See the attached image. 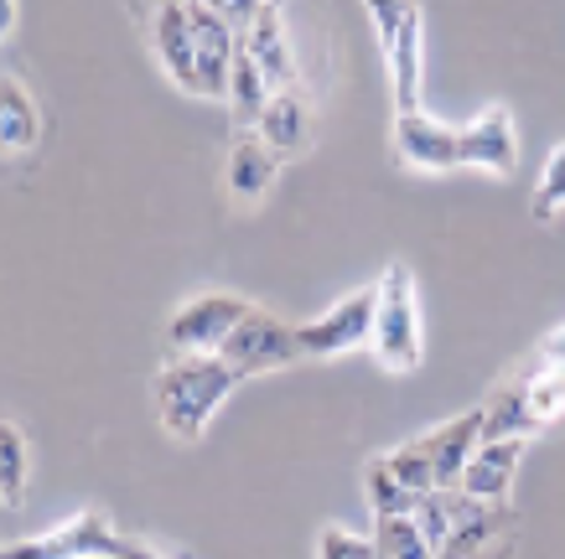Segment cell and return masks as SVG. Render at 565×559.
<instances>
[{"label": "cell", "mask_w": 565, "mask_h": 559, "mask_svg": "<svg viewBox=\"0 0 565 559\" xmlns=\"http://www.w3.org/2000/svg\"><path fill=\"white\" fill-rule=\"evenodd\" d=\"M239 384L244 373L223 353H172L151 373V409L177 445H198Z\"/></svg>", "instance_id": "6da1fadb"}, {"label": "cell", "mask_w": 565, "mask_h": 559, "mask_svg": "<svg viewBox=\"0 0 565 559\" xmlns=\"http://www.w3.org/2000/svg\"><path fill=\"white\" fill-rule=\"evenodd\" d=\"M482 409H488L482 441H498V436H524V441H530L550 420L565 415V368H555V363L534 347V353L482 399Z\"/></svg>", "instance_id": "7a4b0ae2"}, {"label": "cell", "mask_w": 565, "mask_h": 559, "mask_svg": "<svg viewBox=\"0 0 565 559\" xmlns=\"http://www.w3.org/2000/svg\"><path fill=\"white\" fill-rule=\"evenodd\" d=\"M379 286V311H374V357L384 373H415L426 357V322H420V290H415V270L405 259H390Z\"/></svg>", "instance_id": "3957f363"}, {"label": "cell", "mask_w": 565, "mask_h": 559, "mask_svg": "<svg viewBox=\"0 0 565 559\" xmlns=\"http://www.w3.org/2000/svg\"><path fill=\"white\" fill-rule=\"evenodd\" d=\"M249 311L255 301L239 290H198L167 316V347L172 353H223V342L234 337V326Z\"/></svg>", "instance_id": "277c9868"}, {"label": "cell", "mask_w": 565, "mask_h": 559, "mask_svg": "<svg viewBox=\"0 0 565 559\" xmlns=\"http://www.w3.org/2000/svg\"><path fill=\"white\" fill-rule=\"evenodd\" d=\"M374 311H379V286H359L348 290L343 301H332L322 316L311 322H296L301 332V353L307 363H332V357H348L374 342Z\"/></svg>", "instance_id": "5b68a950"}, {"label": "cell", "mask_w": 565, "mask_h": 559, "mask_svg": "<svg viewBox=\"0 0 565 559\" xmlns=\"http://www.w3.org/2000/svg\"><path fill=\"white\" fill-rule=\"evenodd\" d=\"M125 534L109 524V513L84 508L52 524L47 534H32V539H17L0 549V559H120Z\"/></svg>", "instance_id": "8992f818"}, {"label": "cell", "mask_w": 565, "mask_h": 559, "mask_svg": "<svg viewBox=\"0 0 565 559\" xmlns=\"http://www.w3.org/2000/svg\"><path fill=\"white\" fill-rule=\"evenodd\" d=\"M223 357H228L244 378H259V373H280V368L307 363L296 322L275 316V311H265V305H255V311L234 326V337L223 342Z\"/></svg>", "instance_id": "52a82bcc"}, {"label": "cell", "mask_w": 565, "mask_h": 559, "mask_svg": "<svg viewBox=\"0 0 565 559\" xmlns=\"http://www.w3.org/2000/svg\"><path fill=\"white\" fill-rule=\"evenodd\" d=\"M394 155L399 166L426 171V176H446V171H462V130L446 125V119H430L426 109H411V115H394Z\"/></svg>", "instance_id": "ba28073f"}, {"label": "cell", "mask_w": 565, "mask_h": 559, "mask_svg": "<svg viewBox=\"0 0 565 559\" xmlns=\"http://www.w3.org/2000/svg\"><path fill=\"white\" fill-rule=\"evenodd\" d=\"M280 166L286 161L265 146L259 130H234V146H228V161H223V192H228V203L239 207V213L259 207L275 192Z\"/></svg>", "instance_id": "9c48e42d"}, {"label": "cell", "mask_w": 565, "mask_h": 559, "mask_svg": "<svg viewBox=\"0 0 565 559\" xmlns=\"http://www.w3.org/2000/svg\"><path fill=\"white\" fill-rule=\"evenodd\" d=\"M482 430H488V409L472 405L462 415H451L446 424H436V430H426V436H415L420 451L430 456L436 487H462V472H467V461H472V451L482 445Z\"/></svg>", "instance_id": "30bf717a"}, {"label": "cell", "mask_w": 565, "mask_h": 559, "mask_svg": "<svg viewBox=\"0 0 565 559\" xmlns=\"http://www.w3.org/2000/svg\"><path fill=\"white\" fill-rule=\"evenodd\" d=\"M151 52L161 73L172 78L182 94L198 99V42H192V11L188 0H161L151 17Z\"/></svg>", "instance_id": "8fae6325"}, {"label": "cell", "mask_w": 565, "mask_h": 559, "mask_svg": "<svg viewBox=\"0 0 565 559\" xmlns=\"http://www.w3.org/2000/svg\"><path fill=\"white\" fill-rule=\"evenodd\" d=\"M462 166H478L498 182H509L519 171V130L503 104H488L472 125H462Z\"/></svg>", "instance_id": "7c38bea8"}, {"label": "cell", "mask_w": 565, "mask_h": 559, "mask_svg": "<svg viewBox=\"0 0 565 559\" xmlns=\"http://www.w3.org/2000/svg\"><path fill=\"white\" fill-rule=\"evenodd\" d=\"M524 451H530L524 436L482 441L478 451H472V461H467V472H462V492L472 497V503H503L509 487H514L519 466H524Z\"/></svg>", "instance_id": "4fadbf2b"}, {"label": "cell", "mask_w": 565, "mask_h": 559, "mask_svg": "<svg viewBox=\"0 0 565 559\" xmlns=\"http://www.w3.org/2000/svg\"><path fill=\"white\" fill-rule=\"evenodd\" d=\"M239 47L255 57V68L275 84V94L296 88V52H291V36H286V21L275 11V0L239 32Z\"/></svg>", "instance_id": "5bb4252c"}, {"label": "cell", "mask_w": 565, "mask_h": 559, "mask_svg": "<svg viewBox=\"0 0 565 559\" xmlns=\"http://www.w3.org/2000/svg\"><path fill=\"white\" fill-rule=\"evenodd\" d=\"M390 68V99H394V115H411L420 109V84H426V11H415L411 26L399 32L394 52L384 57Z\"/></svg>", "instance_id": "9a60e30c"}, {"label": "cell", "mask_w": 565, "mask_h": 559, "mask_svg": "<svg viewBox=\"0 0 565 559\" xmlns=\"http://www.w3.org/2000/svg\"><path fill=\"white\" fill-rule=\"evenodd\" d=\"M259 136L280 161H296V155L311 151V99L301 88H280L259 119Z\"/></svg>", "instance_id": "2e32d148"}, {"label": "cell", "mask_w": 565, "mask_h": 559, "mask_svg": "<svg viewBox=\"0 0 565 559\" xmlns=\"http://www.w3.org/2000/svg\"><path fill=\"white\" fill-rule=\"evenodd\" d=\"M42 146V109H36L32 88L21 84L17 73L0 78V151L26 155Z\"/></svg>", "instance_id": "e0dca14e"}, {"label": "cell", "mask_w": 565, "mask_h": 559, "mask_svg": "<svg viewBox=\"0 0 565 559\" xmlns=\"http://www.w3.org/2000/svg\"><path fill=\"white\" fill-rule=\"evenodd\" d=\"M270 99H275V84L255 68V57L239 47L234 73H228V119H234V130H259V119H265Z\"/></svg>", "instance_id": "ac0fdd59"}, {"label": "cell", "mask_w": 565, "mask_h": 559, "mask_svg": "<svg viewBox=\"0 0 565 559\" xmlns=\"http://www.w3.org/2000/svg\"><path fill=\"white\" fill-rule=\"evenodd\" d=\"M363 497H369V513L374 518H390V513H415L420 508V492L394 472L390 456H374L363 466Z\"/></svg>", "instance_id": "d6986e66"}, {"label": "cell", "mask_w": 565, "mask_h": 559, "mask_svg": "<svg viewBox=\"0 0 565 559\" xmlns=\"http://www.w3.org/2000/svg\"><path fill=\"white\" fill-rule=\"evenodd\" d=\"M26 482H32V445L17 420H0V503L21 508L26 503Z\"/></svg>", "instance_id": "ffe728a7"}, {"label": "cell", "mask_w": 565, "mask_h": 559, "mask_svg": "<svg viewBox=\"0 0 565 559\" xmlns=\"http://www.w3.org/2000/svg\"><path fill=\"white\" fill-rule=\"evenodd\" d=\"M374 549L379 559H436V544L426 539V528H420L415 513L374 518Z\"/></svg>", "instance_id": "44dd1931"}, {"label": "cell", "mask_w": 565, "mask_h": 559, "mask_svg": "<svg viewBox=\"0 0 565 559\" xmlns=\"http://www.w3.org/2000/svg\"><path fill=\"white\" fill-rule=\"evenodd\" d=\"M561 213H565V140L545 155L540 182H534V197H530V218L534 223H555Z\"/></svg>", "instance_id": "7402d4cb"}, {"label": "cell", "mask_w": 565, "mask_h": 559, "mask_svg": "<svg viewBox=\"0 0 565 559\" xmlns=\"http://www.w3.org/2000/svg\"><path fill=\"white\" fill-rule=\"evenodd\" d=\"M317 559H379L374 534H353V528L327 524L317 534Z\"/></svg>", "instance_id": "603a6c76"}, {"label": "cell", "mask_w": 565, "mask_h": 559, "mask_svg": "<svg viewBox=\"0 0 565 559\" xmlns=\"http://www.w3.org/2000/svg\"><path fill=\"white\" fill-rule=\"evenodd\" d=\"M203 6H207V11H218V17L228 21L234 32H244V26H249V21H255L259 11L270 6V0H203Z\"/></svg>", "instance_id": "cb8c5ba5"}, {"label": "cell", "mask_w": 565, "mask_h": 559, "mask_svg": "<svg viewBox=\"0 0 565 559\" xmlns=\"http://www.w3.org/2000/svg\"><path fill=\"white\" fill-rule=\"evenodd\" d=\"M540 353H545L555 368H565V326H555L550 337H540Z\"/></svg>", "instance_id": "d4e9b609"}, {"label": "cell", "mask_w": 565, "mask_h": 559, "mask_svg": "<svg viewBox=\"0 0 565 559\" xmlns=\"http://www.w3.org/2000/svg\"><path fill=\"white\" fill-rule=\"evenodd\" d=\"M120 559H167V555H161V549H151L146 539H125L120 544Z\"/></svg>", "instance_id": "484cf974"}, {"label": "cell", "mask_w": 565, "mask_h": 559, "mask_svg": "<svg viewBox=\"0 0 565 559\" xmlns=\"http://www.w3.org/2000/svg\"><path fill=\"white\" fill-rule=\"evenodd\" d=\"M0 32H6V36L17 32V0H6V17H0Z\"/></svg>", "instance_id": "4316f807"}]
</instances>
